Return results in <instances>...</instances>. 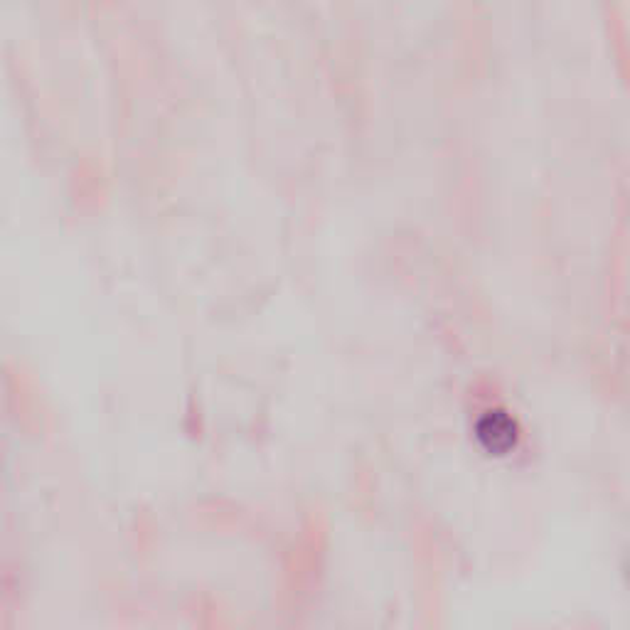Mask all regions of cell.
<instances>
[{
  "instance_id": "1",
  "label": "cell",
  "mask_w": 630,
  "mask_h": 630,
  "mask_svg": "<svg viewBox=\"0 0 630 630\" xmlns=\"http://www.w3.org/2000/svg\"><path fill=\"white\" fill-rule=\"evenodd\" d=\"M478 436L490 451L503 453L510 446H515L517 429L515 421L505 414V411H488L478 424Z\"/></svg>"
}]
</instances>
